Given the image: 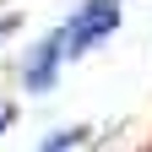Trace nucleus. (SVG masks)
<instances>
[{"label":"nucleus","mask_w":152,"mask_h":152,"mask_svg":"<svg viewBox=\"0 0 152 152\" xmlns=\"http://www.w3.org/2000/svg\"><path fill=\"white\" fill-rule=\"evenodd\" d=\"M114 27H120V0H87V6L60 27V38H65V60L87 54L92 44H103Z\"/></svg>","instance_id":"obj_1"},{"label":"nucleus","mask_w":152,"mask_h":152,"mask_svg":"<svg viewBox=\"0 0 152 152\" xmlns=\"http://www.w3.org/2000/svg\"><path fill=\"white\" fill-rule=\"evenodd\" d=\"M60 60H65V38H60V27H54V33H49V44H44V49H33V60H27V92L54 87Z\"/></svg>","instance_id":"obj_2"},{"label":"nucleus","mask_w":152,"mask_h":152,"mask_svg":"<svg viewBox=\"0 0 152 152\" xmlns=\"http://www.w3.org/2000/svg\"><path fill=\"white\" fill-rule=\"evenodd\" d=\"M76 141H87V130H82V125H71V130H54V136L38 147V152H65V147H76Z\"/></svg>","instance_id":"obj_3"},{"label":"nucleus","mask_w":152,"mask_h":152,"mask_svg":"<svg viewBox=\"0 0 152 152\" xmlns=\"http://www.w3.org/2000/svg\"><path fill=\"white\" fill-rule=\"evenodd\" d=\"M11 120H16V114H11V109H0V130H6V125H11Z\"/></svg>","instance_id":"obj_4"}]
</instances>
